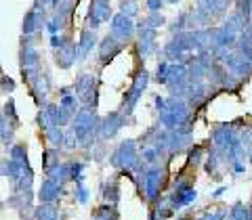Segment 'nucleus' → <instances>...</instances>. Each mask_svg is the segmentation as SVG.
Returning <instances> with one entry per match:
<instances>
[{
    "label": "nucleus",
    "instance_id": "1",
    "mask_svg": "<svg viewBox=\"0 0 252 220\" xmlns=\"http://www.w3.org/2000/svg\"><path fill=\"white\" fill-rule=\"evenodd\" d=\"M112 166L118 170H128V172H135V174H143L145 172V164L141 162V155L137 151V143L135 140H124V143L116 149L109 157Z\"/></svg>",
    "mask_w": 252,
    "mask_h": 220
},
{
    "label": "nucleus",
    "instance_id": "2",
    "mask_svg": "<svg viewBox=\"0 0 252 220\" xmlns=\"http://www.w3.org/2000/svg\"><path fill=\"white\" fill-rule=\"evenodd\" d=\"M164 183H166V172L162 166H149L141 174V185H143V193L149 201H156L160 197Z\"/></svg>",
    "mask_w": 252,
    "mask_h": 220
},
{
    "label": "nucleus",
    "instance_id": "3",
    "mask_svg": "<svg viewBox=\"0 0 252 220\" xmlns=\"http://www.w3.org/2000/svg\"><path fill=\"white\" fill-rule=\"evenodd\" d=\"M74 94L80 103H84L89 109L97 107V78L93 74H80L76 78Z\"/></svg>",
    "mask_w": 252,
    "mask_h": 220
},
{
    "label": "nucleus",
    "instance_id": "4",
    "mask_svg": "<svg viewBox=\"0 0 252 220\" xmlns=\"http://www.w3.org/2000/svg\"><path fill=\"white\" fill-rule=\"evenodd\" d=\"M147 82H149V74L145 72V69H139L135 80H132V86L124 94V101H122V113L124 115L132 113V109H135V105L139 103L141 94H143L145 88H147Z\"/></svg>",
    "mask_w": 252,
    "mask_h": 220
},
{
    "label": "nucleus",
    "instance_id": "5",
    "mask_svg": "<svg viewBox=\"0 0 252 220\" xmlns=\"http://www.w3.org/2000/svg\"><path fill=\"white\" fill-rule=\"evenodd\" d=\"M112 17V0H93L89 11V29H97L101 23L109 21Z\"/></svg>",
    "mask_w": 252,
    "mask_h": 220
},
{
    "label": "nucleus",
    "instance_id": "6",
    "mask_svg": "<svg viewBox=\"0 0 252 220\" xmlns=\"http://www.w3.org/2000/svg\"><path fill=\"white\" fill-rule=\"evenodd\" d=\"M112 36L122 44L132 40V36H135V23H132V19L122 13L114 15L112 17Z\"/></svg>",
    "mask_w": 252,
    "mask_h": 220
},
{
    "label": "nucleus",
    "instance_id": "7",
    "mask_svg": "<svg viewBox=\"0 0 252 220\" xmlns=\"http://www.w3.org/2000/svg\"><path fill=\"white\" fill-rule=\"evenodd\" d=\"M21 69H23V78L28 82H32V78L40 72V53L32 44L23 46V51H21Z\"/></svg>",
    "mask_w": 252,
    "mask_h": 220
},
{
    "label": "nucleus",
    "instance_id": "8",
    "mask_svg": "<svg viewBox=\"0 0 252 220\" xmlns=\"http://www.w3.org/2000/svg\"><path fill=\"white\" fill-rule=\"evenodd\" d=\"M238 138H240L238 132H235L233 126H229V124H220L212 130V143H215L217 151H220V153H225Z\"/></svg>",
    "mask_w": 252,
    "mask_h": 220
},
{
    "label": "nucleus",
    "instance_id": "9",
    "mask_svg": "<svg viewBox=\"0 0 252 220\" xmlns=\"http://www.w3.org/2000/svg\"><path fill=\"white\" fill-rule=\"evenodd\" d=\"M156 38H158V29H154L147 21L139 23V53L141 57H149L156 51Z\"/></svg>",
    "mask_w": 252,
    "mask_h": 220
},
{
    "label": "nucleus",
    "instance_id": "10",
    "mask_svg": "<svg viewBox=\"0 0 252 220\" xmlns=\"http://www.w3.org/2000/svg\"><path fill=\"white\" fill-rule=\"evenodd\" d=\"M124 124H126V115L122 111H114V113L105 115L103 120H101V126H99L101 138H114L118 132L122 130Z\"/></svg>",
    "mask_w": 252,
    "mask_h": 220
},
{
    "label": "nucleus",
    "instance_id": "11",
    "mask_svg": "<svg viewBox=\"0 0 252 220\" xmlns=\"http://www.w3.org/2000/svg\"><path fill=\"white\" fill-rule=\"evenodd\" d=\"M76 59H78V44L74 40H67L65 44L55 51V61H57V65L61 69L72 67L76 63Z\"/></svg>",
    "mask_w": 252,
    "mask_h": 220
},
{
    "label": "nucleus",
    "instance_id": "12",
    "mask_svg": "<svg viewBox=\"0 0 252 220\" xmlns=\"http://www.w3.org/2000/svg\"><path fill=\"white\" fill-rule=\"evenodd\" d=\"M46 26V19H44V9H38V6H32V9L26 13L23 17V34H36L38 29H42Z\"/></svg>",
    "mask_w": 252,
    "mask_h": 220
},
{
    "label": "nucleus",
    "instance_id": "13",
    "mask_svg": "<svg viewBox=\"0 0 252 220\" xmlns=\"http://www.w3.org/2000/svg\"><path fill=\"white\" fill-rule=\"evenodd\" d=\"M120 51H122V42H118L114 36H105L103 40L99 42V59H101V63H103V65L109 63Z\"/></svg>",
    "mask_w": 252,
    "mask_h": 220
},
{
    "label": "nucleus",
    "instance_id": "14",
    "mask_svg": "<svg viewBox=\"0 0 252 220\" xmlns=\"http://www.w3.org/2000/svg\"><path fill=\"white\" fill-rule=\"evenodd\" d=\"M61 193H63V185L55 183L53 178H46L42 183V187H40V191H38V199H40L42 203H55L59 199Z\"/></svg>",
    "mask_w": 252,
    "mask_h": 220
},
{
    "label": "nucleus",
    "instance_id": "15",
    "mask_svg": "<svg viewBox=\"0 0 252 220\" xmlns=\"http://www.w3.org/2000/svg\"><path fill=\"white\" fill-rule=\"evenodd\" d=\"M94 44H97V34L93 29H84L80 36V42H78V61H84L89 57Z\"/></svg>",
    "mask_w": 252,
    "mask_h": 220
},
{
    "label": "nucleus",
    "instance_id": "16",
    "mask_svg": "<svg viewBox=\"0 0 252 220\" xmlns=\"http://www.w3.org/2000/svg\"><path fill=\"white\" fill-rule=\"evenodd\" d=\"M34 218L36 220H59V210L55 203H42L34 210Z\"/></svg>",
    "mask_w": 252,
    "mask_h": 220
},
{
    "label": "nucleus",
    "instance_id": "17",
    "mask_svg": "<svg viewBox=\"0 0 252 220\" xmlns=\"http://www.w3.org/2000/svg\"><path fill=\"white\" fill-rule=\"evenodd\" d=\"M78 105H80V101H78V97H76V94H72V92H69V94H63L61 101H59V107H61L69 117H74L78 111H80V107H78Z\"/></svg>",
    "mask_w": 252,
    "mask_h": 220
},
{
    "label": "nucleus",
    "instance_id": "18",
    "mask_svg": "<svg viewBox=\"0 0 252 220\" xmlns=\"http://www.w3.org/2000/svg\"><path fill=\"white\" fill-rule=\"evenodd\" d=\"M44 137H46V140H49L51 149L63 147V140H65V135H63V130L59 128V126H53V128L44 130Z\"/></svg>",
    "mask_w": 252,
    "mask_h": 220
},
{
    "label": "nucleus",
    "instance_id": "19",
    "mask_svg": "<svg viewBox=\"0 0 252 220\" xmlns=\"http://www.w3.org/2000/svg\"><path fill=\"white\" fill-rule=\"evenodd\" d=\"M103 199L109 203V206H116L118 199H120V187H118V183H105L103 185Z\"/></svg>",
    "mask_w": 252,
    "mask_h": 220
},
{
    "label": "nucleus",
    "instance_id": "20",
    "mask_svg": "<svg viewBox=\"0 0 252 220\" xmlns=\"http://www.w3.org/2000/svg\"><path fill=\"white\" fill-rule=\"evenodd\" d=\"M93 220H118V210H116V206H109V203H105V206L97 208Z\"/></svg>",
    "mask_w": 252,
    "mask_h": 220
},
{
    "label": "nucleus",
    "instance_id": "21",
    "mask_svg": "<svg viewBox=\"0 0 252 220\" xmlns=\"http://www.w3.org/2000/svg\"><path fill=\"white\" fill-rule=\"evenodd\" d=\"M65 21H67V19H63V17H61V15H57V13H55V15H53V17H51L49 21H46V26H44V28H46V29H49V31H51V34L55 36V34H57V31H61L63 28H65Z\"/></svg>",
    "mask_w": 252,
    "mask_h": 220
},
{
    "label": "nucleus",
    "instance_id": "22",
    "mask_svg": "<svg viewBox=\"0 0 252 220\" xmlns=\"http://www.w3.org/2000/svg\"><path fill=\"white\" fill-rule=\"evenodd\" d=\"M82 178H84V164L72 162L69 164V180H76V185H80Z\"/></svg>",
    "mask_w": 252,
    "mask_h": 220
},
{
    "label": "nucleus",
    "instance_id": "23",
    "mask_svg": "<svg viewBox=\"0 0 252 220\" xmlns=\"http://www.w3.org/2000/svg\"><path fill=\"white\" fill-rule=\"evenodd\" d=\"M120 13L132 19L139 13V2H137V0H122V2H120Z\"/></svg>",
    "mask_w": 252,
    "mask_h": 220
},
{
    "label": "nucleus",
    "instance_id": "24",
    "mask_svg": "<svg viewBox=\"0 0 252 220\" xmlns=\"http://www.w3.org/2000/svg\"><path fill=\"white\" fill-rule=\"evenodd\" d=\"M229 220H250V210L242 203H235L229 212Z\"/></svg>",
    "mask_w": 252,
    "mask_h": 220
},
{
    "label": "nucleus",
    "instance_id": "25",
    "mask_svg": "<svg viewBox=\"0 0 252 220\" xmlns=\"http://www.w3.org/2000/svg\"><path fill=\"white\" fill-rule=\"evenodd\" d=\"M59 157H57V149H49V151L44 153V172L49 174V172L55 168V166H59Z\"/></svg>",
    "mask_w": 252,
    "mask_h": 220
},
{
    "label": "nucleus",
    "instance_id": "26",
    "mask_svg": "<svg viewBox=\"0 0 252 220\" xmlns=\"http://www.w3.org/2000/svg\"><path fill=\"white\" fill-rule=\"evenodd\" d=\"M11 160L19 164H28V149L26 145H13L11 147Z\"/></svg>",
    "mask_w": 252,
    "mask_h": 220
},
{
    "label": "nucleus",
    "instance_id": "27",
    "mask_svg": "<svg viewBox=\"0 0 252 220\" xmlns=\"http://www.w3.org/2000/svg\"><path fill=\"white\" fill-rule=\"evenodd\" d=\"M235 6H238V9H235V13H240L244 19H250L252 17V6H250V0H235Z\"/></svg>",
    "mask_w": 252,
    "mask_h": 220
},
{
    "label": "nucleus",
    "instance_id": "28",
    "mask_svg": "<svg viewBox=\"0 0 252 220\" xmlns=\"http://www.w3.org/2000/svg\"><path fill=\"white\" fill-rule=\"evenodd\" d=\"M4 117L9 120V124H13L15 128H17V111H15V101L9 99L4 105Z\"/></svg>",
    "mask_w": 252,
    "mask_h": 220
},
{
    "label": "nucleus",
    "instance_id": "29",
    "mask_svg": "<svg viewBox=\"0 0 252 220\" xmlns=\"http://www.w3.org/2000/svg\"><path fill=\"white\" fill-rule=\"evenodd\" d=\"M168 65H170L168 61H162L160 65H158V69H156V80L160 82V84H166V78H168Z\"/></svg>",
    "mask_w": 252,
    "mask_h": 220
},
{
    "label": "nucleus",
    "instance_id": "30",
    "mask_svg": "<svg viewBox=\"0 0 252 220\" xmlns=\"http://www.w3.org/2000/svg\"><path fill=\"white\" fill-rule=\"evenodd\" d=\"M145 21H147V23H149V26H152L154 29H158V28H162V26H164V17H162L160 13H152V15H149V17H147Z\"/></svg>",
    "mask_w": 252,
    "mask_h": 220
},
{
    "label": "nucleus",
    "instance_id": "31",
    "mask_svg": "<svg viewBox=\"0 0 252 220\" xmlns=\"http://www.w3.org/2000/svg\"><path fill=\"white\" fill-rule=\"evenodd\" d=\"M76 199L80 201V203H86V201H89V189H86L82 183H80V185H76Z\"/></svg>",
    "mask_w": 252,
    "mask_h": 220
},
{
    "label": "nucleus",
    "instance_id": "32",
    "mask_svg": "<svg viewBox=\"0 0 252 220\" xmlns=\"http://www.w3.org/2000/svg\"><path fill=\"white\" fill-rule=\"evenodd\" d=\"M162 0H147V9L152 11V13H160V9H162Z\"/></svg>",
    "mask_w": 252,
    "mask_h": 220
},
{
    "label": "nucleus",
    "instance_id": "33",
    "mask_svg": "<svg viewBox=\"0 0 252 220\" xmlns=\"http://www.w3.org/2000/svg\"><path fill=\"white\" fill-rule=\"evenodd\" d=\"M0 84H2V90L4 92H11V90H15V82L11 80V78H2V80H0Z\"/></svg>",
    "mask_w": 252,
    "mask_h": 220
},
{
    "label": "nucleus",
    "instance_id": "34",
    "mask_svg": "<svg viewBox=\"0 0 252 220\" xmlns=\"http://www.w3.org/2000/svg\"><path fill=\"white\" fill-rule=\"evenodd\" d=\"M200 160H202V149L193 147L191 149V164H200Z\"/></svg>",
    "mask_w": 252,
    "mask_h": 220
},
{
    "label": "nucleus",
    "instance_id": "35",
    "mask_svg": "<svg viewBox=\"0 0 252 220\" xmlns=\"http://www.w3.org/2000/svg\"><path fill=\"white\" fill-rule=\"evenodd\" d=\"M162 2H166V4H177L179 0H162Z\"/></svg>",
    "mask_w": 252,
    "mask_h": 220
},
{
    "label": "nucleus",
    "instance_id": "36",
    "mask_svg": "<svg viewBox=\"0 0 252 220\" xmlns=\"http://www.w3.org/2000/svg\"><path fill=\"white\" fill-rule=\"evenodd\" d=\"M250 220H252V210H250Z\"/></svg>",
    "mask_w": 252,
    "mask_h": 220
},
{
    "label": "nucleus",
    "instance_id": "37",
    "mask_svg": "<svg viewBox=\"0 0 252 220\" xmlns=\"http://www.w3.org/2000/svg\"><path fill=\"white\" fill-rule=\"evenodd\" d=\"M250 6H252V0H250Z\"/></svg>",
    "mask_w": 252,
    "mask_h": 220
}]
</instances>
